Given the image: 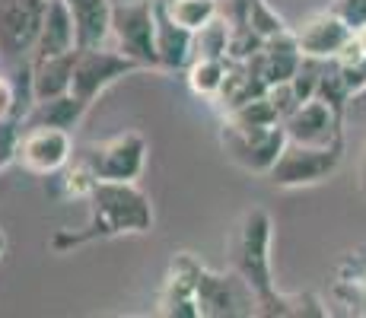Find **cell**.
Wrapping results in <instances>:
<instances>
[{
    "label": "cell",
    "mask_w": 366,
    "mask_h": 318,
    "mask_svg": "<svg viewBox=\"0 0 366 318\" xmlns=\"http://www.w3.org/2000/svg\"><path fill=\"white\" fill-rule=\"evenodd\" d=\"M89 217L76 229H58L51 252L67 254L83 245L112 242L118 236H144L153 229V204L137 182H96L86 194Z\"/></svg>",
    "instance_id": "1"
},
{
    "label": "cell",
    "mask_w": 366,
    "mask_h": 318,
    "mask_svg": "<svg viewBox=\"0 0 366 318\" xmlns=\"http://www.w3.org/2000/svg\"><path fill=\"white\" fill-rule=\"evenodd\" d=\"M271 239H274L271 214L264 207L245 210L233 236V271L252 287L255 302L277 289L271 267Z\"/></svg>",
    "instance_id": "2"
},
{
    "label": "cell",
    "mask_w": 366,
    "mask_h": 318,
    "mask_svg": "<svg viewBox=\"0 0 366 318\" xmlns=\"http://www.w3.org/2000/svg\"><path fill=\"white\" fill-rule=\"evenodd\" d=\"M147 153H150L147 137L131 127L99 144L83 146L76 159L96 175V182H137L144 175Z\"/></svg>",
    "instance_id": "3"
},
{
    "label": "cell",
    "mask_w": 366,
    "mask_h": 318,
    "mask_svg": "<svg viewBox=\"0 0 366 318\" xmlns=\"http://www.w3.org/2000/svg\"><path fill=\"white\" fill-rule=\"evenodd\" d=\"M344 159V144L335 146H312V144H297L287 140V146L280 150L277 162L271 166L267 179L274 188H312L328 182L337 172Z\"/></svg>",
    "instance_id": "4"
},
{
    "label": "cell",
    "mask_w": 366,
    "mask_h": 318,
    "mask_svg": "<svg viewBox=\"0 0 366 318\" xmlns=\"http://www.w3.org/2000/svg\"><path fill=\"white\" fill-rule=\"evenodd\" d=\"M115 48L134 58L140 67L159 70L157 58V0H115L112 10Z\"/></svg>",
    "instance_id": "5"
},
{
    "label": "cell",
    "mask_w": 366,
    "mask_h": 318,
    "mask_svg": "<svg viewBox=\"0 0 366 318\" xmlns=\"http://www.w3.org/2000/svg\"><path fill=\"white\" fill-rule=\"evenodd\" d=\"M144 70L134 58H128L118 48H76V64H74V86L70 93L80 99L86 109H93V102L105 89H112L118 80Z\"/></svg>",
    "instance_id": "6"
},
{
    "label": "cell",
    "mask_w": 366,
    "mask_h": 318,
    "mask_svg": "<svg viewBox=\"0 0 366 318\" xmlns=\"http://www.w3.org/2000/svg\"><path fill=\"white\" fill-rule=\"evenodd\" d=\"M74 159V137L67 127L54 124H19L16 162L29 175L54 179Z\"/></svg>",
    "instance_id": "7"
},
{
    "label": "cell",
    "mask_w": 366,
    "mask_h": 318,
    "mask_svg": "<svg viewBox=\"0 0 366 318\" xmlns=\"http://www.w3.org/2000/svg\"><path fill=\"white\" fill-rule=\"evenodd\" d=\"M220 146L236 166H242L245 172L267 175L271 166L277 162L280 150L287 146V131L284 124L271 127H239L223 121L220 127Z\"/></svg>",
    "instance_id": "8"
},
{
    "label": "cell",
    "mask_w": 366,
    "mask_h": 318,
    "mask_svg": "<svg viewBox=\"0 0 366 318\" xmlns=\"http://www.w3.org/2000/svg\"><path fill=\"white\" fill-rule=\"evenodd\" d=\"M48 0H0V61L6 67L32 58Z\"/></svg>",
    "instance_id": "9"
},
{
    "label": "cell",
    "mask_w": 366,
    "mask_h": 318,
    "mask_svg": "<svg viewBox=\"0 0 366 318\" xmlns=\"http://www.w3.org/2000/svg\"><path fill=\"white\" fill-rule=\"evenodd\" d=\"M198 306L201 315H255V293L236 271L217 274L204 267L198 280Z\"/></svg>",
    "instance_id": "10"
},
{
    "label": "cell",
    "mask_w": 366,
    "mask_h": 318,
    "mask_svg": "<svg viewBox=\"0 0 366 318\" xmlns=\"http://www.w3.org/2000/svg\"><path fill=\"white\" fill-rule=\"evenodd\" d=\"M287 140L312 146H335L344 144V115L328 105L325 99H309L290 118H284Z\"/></svg>",
    "instance_id": "11"
},
{
    "label": "cell",
    "mask_w": 366,
    "mask_h": 318,
    "mask_svg": "<svg viewBox=\"0 0 366 318\" xmlns=\"http://www.w3.org/2000/svg\"><path fill=\"white\" fill-rule=\"evenodd\" d=\"M297 35L302 54L309 58H322V61H335L354 45V29L337 16L335 10H322V13H312L300 29H293Z\"/></svg>",
    "instance_id": "12"
},
{
    "label": "cell",
    "mask_w": 366,
    "mask_h": 318,
    "mask_svg": "<svg viewBox=\"0 0 366 318\" xmlns=\"http://www.w3.org/2000/svg\"><path fill=\"white\" fill-rule=\"evenodd\" d=\"M204 267L192 258L188 252L175 254L172 267H169V277H166V289L159 296V312L163 315H201L198 306V280H201Z\"/></svg>",
    "instance_id": "13"
},
{
    "label": "cell",
    "mask_w": 366,
    "mask_h": 318,
    "mask_svg": "<svg viewBox=\"0 0 366 318\" xmlns=\"http://www.w3.org/2000/svg\"><path fill=\"white\" fill-rule=\"evenodd\" d=\"M157 58L159 70H182L194 61V32L169 16L166 0H157Z\"/></svg>",
    "instance_id": "14"
},
{
    "label": "cell",
    "mask_w": 366,
    "mask_h": 318,
    "mask_svg": "<svg viewBox=\"0 0 366 318\" xmlns=\"http://www.w3.org/2000/svg\"><path fill=\"white\" fill-rule=\"evenodd\" d=\"M74 64L76 51L67 54H51V58H32L29 74H32V105L48 102V99L67 96L74 86Z\"/></svg>",
    "instance_id": "15"
},
{
    "label": "cell",
    "mask_w": 366,
    "mask_h": 318,
    "mask_svg": "<svg viewBox=\"0 0 366 318\" xmlns=\"http://www.w3.org/2000/svg\"><path fill=\"white\" fill-rule=\"evenodd\" d=\"M302 61V48L297 41V35L290 32H280L274 39H264L262 51L255 54V64L262 67V76L267 80V89L277 86V83H290L293 74H297Z\"/></svg>",
    "instance_id": "16"
},
{
    "label": "cell",
    "mask_w": 366,
    "mask_h": 318,
    "mask_svg": "<svg viewBox=\"0 0 366 318\" xmlns=\"http://www.w3.org/2000/svg\"><path fill=\"white\" fill-rule=\"evenodd\" d=\"M67 51H76L74 16H70V10H67V0H48L45 23H41L32 58H51V54H67Z\"/></svg>",
    "instance_id": "17"
},
{
    "label": "cell",
    "mask_w": 366,
    "mask_h": 318,
    "mask_svg": "<svg viewBox=\"0 0 366 318\" xmlns=\"http://www.w3.org/2000/svg\"><path fill=\"white\" fill-rule=\"evenodd\" d=\"M67 10L76 26V48H99L109 41L115 0H67Z\"/></svg>",
    "instance_id": "18"
},
{
    "label": "cell",
    "mask_w": 366,
    "mask_h": 318,
    "mask_svg": "<svg viewBox=\"0 0 366 318\" xmlns=\"http://www.w3.org/2000/svg\"><path fill=\"white\" fill-rule=\"evenodd\" d=\"M86 111L89 109L80 102V99L74 93H67V96H58V99H48V102H35L19 124H54V127L74 131V127L83 121Z\"/></svg>",
    "instance_id": "19"
},
{
    "label": "cell",
    "mask_w": 366,
    "mask_h": 318,
    "mask_svg": "<svg viewBox=\"0 0 366 318\" xmlns=\"http://www.w3.org/2000/svg\"><path fill=\"white\" fill-rule=\"evenodd\" d=\"M229 74V58H194L188 64V86L194 96L217 99L227 83Z\"/></svg>",
    "instance_id": "20"
},
{
    "label": "cell",
    "mask_w": 366,
    "mask_h": 318,
    "mask_svg": "<svg viewBox=\"0 0 366 318\" xmlns=\"http://www.w3.org/2000/svg\"><path fill=\"white\" fill-rule=\"evenodd\" d=\"M169 16L192 32H201L207 23L223 16V0H166Z\"/></svg>",
    "instance_id": "21"
},
{
    "label": "cell",
    "mask_w": 366,
    "mask_h": 318,
    "mask_svg": "<svg viewBox=\"0 0 366 318\" xmlns=\"http://www.w3.org/2000/svg\"><path fill=\"white\" fill-rule=\"evenodd\" d=\"M245 26H252L262 39H274V35L280 32H290V26H287V19L280 16L277 10H271V4L267 0H252L249 4V16H245Z\"/></svg>",
    "instance_id": "22"
},
{
    "label": "cell",
    "mask_w": 366,
    "mask_h": 318,
    "mask_svg": "<svg viewBox=\"0 0 366 318\" xmlns=\"http://www.w3.org/2000/svg\"><path fill=\"white\" fill-rule=\"evenodd\" d=\"M332 10H335L337 16H341L354 32L366 26V0H332Z\"/></svg>",
    "instance_id": "23"
},
{
    "label": "cell",
    "mask_w": 366,
    "mask_h": 318,
    "mask_svg": "<svg viewBox=\"0 0 366 318\" xmlns=\"http://www.w3.org/2000/svg\"><path fill=\"white\" fill-rule=\"evenodd\" d=\"M16 140H19V121H0V169L16 162Z\"/></svg>",
    "instance_id": "24"
},
{
    "label": "cell",
    "mask_w": 366,
    "mask_h": 318,
    "mask_svg": "<svg viewBox=\"0 0 366 318\" xmlns=\"http://www.w3.org/2000/svg\"><path fill=\"white\" fill-rule=\"evenodd\" d=\"M347 121L366 124V86L357 89V93L347 99V105H344V124H347Z\"/></svg>",
    "instance_id": "25"
},
{
    "label": "cell",
    "mask_w": 366,
    "mask_h": 318,
    "mask_svg": "<svg viewBox=\"0 0 366 318\" xmlns=\"http://www.w3.org/2000/svg\"><path fill=\"white\" fill-rule=\"evenodd\" d=\"M249 4H252V0H223V16H227L233 26H245Z\"/></svg>",
    "instance_id": "26"
},
{
    "label": "cell",
    "mask_w": 366,
    "mask_h": 318,
    "mask_svg": "<svg viewBox=\"0 0 366 318\" xmlns=\"http://www.w3.org/2000/svg\"><path fill=\"white\" fill-rule=\"evenodd\" d=\"M357 185H360V191L366 194V150H363V156H360V172H357Z\"/></svg>",
    "instance_id": "27"
},
{
    "label": "cell",
    "mask_w": 366,
    "mask_h": 318,
    "mask_svg": "<svg viewBox=\"0 0 366 318\" xmlns=\"http://www.w3.org/2000/svg\"><path fill=\"white\" fill-rule=\"evenodd\" d=\"M4 252H6V232L0 229V258H4Z\"/></svg>",
    "instance_id": "28"
}]
</instances>
